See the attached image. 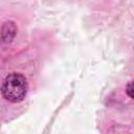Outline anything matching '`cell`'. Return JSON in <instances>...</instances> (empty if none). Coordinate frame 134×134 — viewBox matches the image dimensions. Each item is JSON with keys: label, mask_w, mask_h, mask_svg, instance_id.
<instances>
[{"label": "cell", "mask_w": 134, "mask_h": 134, "mask_svg": "<svg viewBox=\"0 0 134 134\" xmlns=\"http://www.w3.org/2000/svg\"><path fill=\"white\" fill-rule=\"evenodd\" d=\"M27 88L28 85L25 76L21 73L14 72L5 77L1 86V92L5 99L12 103H19L25 97Z\"/></svg>", "instance_id": "1"}, {"label": "cell", "mask_w": 134, "mask_h": 134, "mask_svg": "<svg viewBox=\"0 0 134 134\" xmlns=\"http://www.w3.org/2000/svg\"><path fill=\"white\" fill-rule=\"evenodd\" d=\"M132 83H129L128 84V86H127V93H128V95L130 96V97H133V94H132Z\"/></svg>", "instance_id": "2"}]
</instances>
